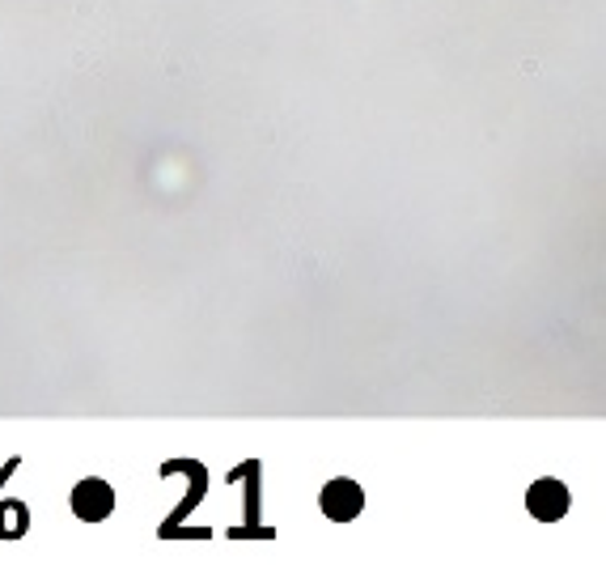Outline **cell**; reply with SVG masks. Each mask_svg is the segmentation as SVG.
I'll use <instances>...</instances> for the list:
<instances>
[{
	"label": "cell",
	"instance_id": "6da1fadb",
	"mask_svg": "<svg viewBox=\"0 0 606 565\" xmlns=\"http://www.w3.org/2000/svg\"><path fill=\"white\" fill-rule=\"evenodd\" d=\"M73 510L76 519H85V524H102L114 510V489L107 481H98V477L81 481L73 489Z\"/></svg>",
	"mask_w": 606,
	"mask_h": 565
},
{
	"label": "cell",
	"instance_id": "7a4b0ae2",
	"mask_svg": "<svg viewBox=\"0 0 606 565\" xmlns=\"http://www.w3.org/2000/svg\"><path fill=\"white\" fill-rule=\"evenodd\" d=\"M526 506H531L534 519H543V524H556L565 510H569V489L560 481H552V477H543V481L531 484V493H526Z\"/></svg>",
	"mask_w": 606,
	"mask_h": 565
},
{
	"label": "cell",
	"instance_id": "3957f363",
	"mask_svg": "<svg viewBox=\"0 0 606 565\" xmlns=\"http://www.w3.org/2000/svg\"><path fill=\"white\" fill-rule=\"evenodd\" d=\"M361 506H365V493H361V484L348 481V477H340V481H331L327 489H323V510H327L336 524L356 519Z\"/></svg>",
	"mask_w": 606,
	"mask_h": 565
}]
</instances>
